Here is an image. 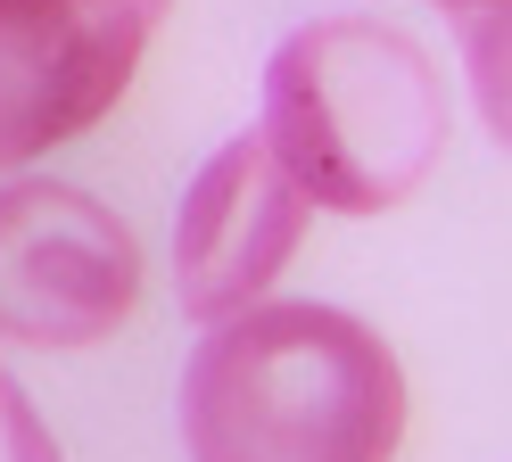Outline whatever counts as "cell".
<instances>
[{
	"label": "cell",
	"mask_w": 512,
	"mask_h": 462,
	"mask_svg": "<svg viewBox=\"0 0 512 462\" xmlns=\"http://www.w3.org/2000/svg\"><path fill=\"white\" fill-rule=\"evenodd\" d=\"M182 438L190 462H389L405 372L389 339L339 306H240L190 355Z\"/></svg>",
	"instance_id": "obj_1"
},
{
	"label": "cell",
	"mask_w": 512,
	"mask_h": 462,
	"mask_svg": "<svg viewBox=\"0 0 512 462\" xmlns=\"http://www.w3.org/2000/svg\"><path fill=\"white\" fill-rule=\"evenodd\" d=\"M273 165L306 207L389 215L430 182L446 149V83L438 58L405 25L380 17H314L265 66V132Z\"/></svg>",
	"instance_id": "obj_2"
},
{
	"label": "cell",
	"mask_w": 512,
	"mask_h": 462,
	"mask_svg": "<svg viewBox=\"0 0 512 462\" xmlns=\"http://www.w3.org/2000/svg\"><path fill=\"white\" fill-rule=\"evenodd\" d=\"M141 297V240L75 182L0 190V339L100 347Z\"/></svg>",
	"instance_id": "obj_3"
},
{
	"label": "cell",
	"mask_w": 512,
	"mask_h": 462,
	"mask_svg": "<svg viewBox=\"0 0 512 462\" xmlns=\"http://www.w3.org/2000/svg\"><path fill=\"white\" fill-rule=\"evenodd\" d=\"M174 0H0V174L100 124Z\"/></svg>",
	"instance_id": "obj_4"
},
{
	"label": "cell",
	"mask_w": 512,
	"mask_h": 462,
	"mask_svg": "<svg viewBox=\"0 0 512 462\" xmlns=\"http://www.w3.org/2000/svg\"><path fill=\"white\" fill-rule=\"evenodd\" d=\"M306 215L314 207L298 198V182L273 165V149L256 132L223 141L199 165V182L182 190V215H174V289H182V306L199 322H223V314L256 306L281 281V264L298 256Z\"/></svg>",
	"instance_id": "obj_5"
},
{
	"label": "cell",
	"mask_w": 512,
	"mask_h": 462,
	"mask_svg": "<svg viewBox=\"0 0 512 462\" xmlns=\"http://www.w3.org/2000/svg\"><path fill=\"white\" fill-rule=\"evenodd\" d=\"M0 462H67L50 438V421L34 413V396L17 388V372L0 363Z\"/></svg>",
	"instance_id": "obj_6"
},
{
	"label": "cell",
	"mask_w": 512,
	"mask_h": 462,
	"mask_svg": "<svg viewBox=\"0 0 512 462\" xmlns=\"http://www.w3.org/2000/svg\"><path fill=\"white\" fill-rule=\"evenodd\" d=\"M438 9H463L471 17V9H504V0H438Z\"/></svg>",
	"instance_id": "obj_7"
}]
</instances>
